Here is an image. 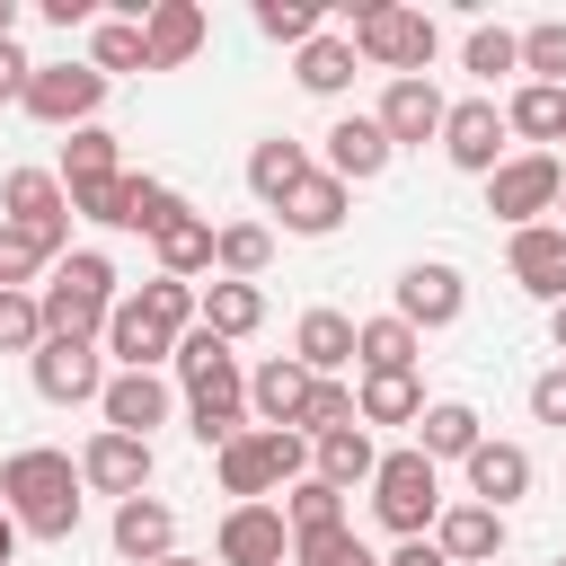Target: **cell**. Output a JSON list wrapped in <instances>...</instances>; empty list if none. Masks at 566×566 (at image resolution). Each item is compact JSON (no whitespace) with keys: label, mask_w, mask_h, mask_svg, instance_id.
Masks as SVG:
<instances>
[{"label":"cell","mask_w":566,"mask_h":566,"mask_svg":"<svg viewBox=\"0 0 566 566\" xmlns=\"http://www.w3.org/2000/svg\"><path fill=\"white\" fill-rule=\"evenodd\" d=\"M18 557V522H9V504H0V566Z\"/></svg>","instance_id":"51"},{"label":"cell","mask_w":566,"mask_h":566,"mask_svg":"<svg viewBox=\"0 0 566 566\" xmlns=\"http://www.w3.org/2000/svg\"><path fill=\"white\" fill-rule=\"evenodd\" d=\"M531 416L539 424H566V371H539L531 380Z\"/></svg>","instance_id":"48"},{"label":"cell","mask_w":566,"mask_h":566,"mask_svg":"<svg viewBox=\"0 0 566 566\" xmlns=\"http://www.w3.org/2000/svg\"><path fill=\"white\" fill-rule=\"evenodd\" d=\"M460 62H469V80H504V71H522V35L513 27H469V44H460Z\"/></svg>","instance_id":"40"},{"label":"cell","mask_w":566,"mask_h":566,"mask_svg":"<svg viewBox=\"0 0 566 566\" xmlns=\"http://www.w3.org/2000/svg\"><path fill=\"white\" fill-rule=\"evenodd\" d=\"M371 115H380L389 150H424V142H442V115H451V97H442L433 80H389Z\"/></svg>","instance_id":"14"},{"label":"cell","mask_w":566,"mask_h":566,"mask_svg":"<svg viewBox=\"0 0 566 566\" xmlns=\"http://www.w3.org/2000/svg\"><path fill=\"white\" fill-rule=\"evenodd\" d=\"M177 389H186V433L203 451H221V442H239L256 424L248 416V371H239V354L212 327H186L177 336Z\"/></svg>","instance_id":"1"},{"label":"cell","mask_w":566,"mask_h":566,"mask_svg":"<svg viewBox=\"0 0 566 566\" xmlns=\"http://www.w3.org/2000/svg\"><path fill=\"white\" fill-rule=\"evenodd\" d=\"M292 363L318 371V380L354 371V318H345V310H301V327H292Z\"/></svg>","instance_id":"26"},{"label":"cell","mask_w":566,"mask_h":566,"mask_svg":"<svg viewBox=\"0 0 566 566\" xmlns=\"http://www.w3.org/2000/svg\"><path fill=\"white\" fill-rule=\"evenodd\" d=\"M80 486H88L80 460L53 451V442H27V451L0 460V504H9V522L27 539H71L80 531Z\"/></svg>","instance_id":"2"},{"label":"cell","mask_w":566,"mask_h":566,"mask_svg":"<svg viewBox=\"0 0 566 566\" xmlns=\"http://www.w3.org/2000/svg\"><path fill=\"white\" fill-rule=\"evenodd\" d=\"M212 469H221V495H230V504H265L274 486H301V478H310V433L248 424L239 442L212 451Z\"/></svg>","instance_id":"4"},{"label":"cell","mask_w":566,"mask_h":566,"mask_svg":"<svg viewBox=\"0 0 566 566\" xmlns=\"http://www.w3.org/2000/svg\"><path fill=\"white\" fill-rule=\"evenodd\" d=\"M212 239H221V230H212L203 212H186V221H168V230L150 239V248H159V274H177V283H195V274H212Z\"/></svg>","instance_id":"35"},{"label":"cell","mask_w":566,"mask_h":566,"mask_svg":"<svg viewBox=\"0 0 566 566\" xmlns=\"http://www.w3.org/2000/svg\"><path fill=\"white\" fill-rule=\"evenodd\" d=\"M424 336L389 310V318H354V371H416Z\"/></svg>","instance_id":"29"},{"label":"cell","mask_w":566,"mask_h":566,"mask_svg":"<svg viewBox=\"0 0 566 566\" xmlns=\"http://www.w3.org/2000/svg\"><path fill=\"white\" fill-rule=\"evenodd\" d=\"M504 106L478 88V97H451V115H442V159L451 168H469V177H495L504 168Z\"/></svg>","instance_id":"11"},{"label":"cell","mask_w":566,"mask_h":566,"mask_svg":"<svg viewBox=\"0 0 566 566\" xmlns=\"http://www.w3.org/2000/svg\"><path fill=\"white\" fill-rule=\"evenodd\" d=\"M345 195H354L345 177L310 168V186H301V195L283 203V230H292V239H327V230H345Z\"/></svg>","instance_id":"31"},{"label":"cell","mask_w":566,"mask_h":566,"mask_svg":"<svg viewBox=\"0 0 566 566\" xmlns=\"http://www.w3.org/2000/svg\"><path fill=\"white\" fill-rule=\"evenodd\" d=\"M124 177V159H115V133L106 124H80L71 142H62V186L80 195V186H115Z\"/></svg>","instance_id":"34"},{"label":"cell","mask_w":566,"mask_h":566,"mask_svg":"<svg viewBox=\"0 0 566 566\" xmlns=\"http://www.w3.org/2000/svg\"><path fill=\"white\" fill-rule=\"evenodd\" d=\"M460 469H469V504H495V513H504V504L531 495V451H522V442H495V433H486Z\"/></svg>","instance_id":"22"},{"label":"cell","mask_w":566,"mask_h":566,"mask_svg":"<svg viewBox=\"0 0 566 566\" xmlns=\"http://www.w3.org/2000/svg\"><path fill=\"white\" fill-rule=\"evenodd\" d=\"M80 478L97 486V495H115V504H133L142 486H150V442H133V433H88L80 442Z\"/></svg>","instance_id":"17"},{"label":"cell","mask_w":566,"mask_h":566,"mask_svg":"<svg viewBox=\"0 0 566 566\" xmlns=\"http://www.w3.org/2000/svg\"><path fill=\"white\" fill-rule=\"evenodd\" d=\"M548 336H557V354H566V301H557V310H548Z\"/></svg>","instance_id":"53"},{"label":"cell","mask_w":566,"mask_h":566,"mask_svg":"<svg viewBox=\"0 0 566 566\" xmlns=\"http://www.w3.org/2000/svg\"><path fill=\"white\" fill-rule=\"evenodd\" d=\"M159 566H212V557H186V548H177V557H159Z\"/></svg>","instance_id":"54"},{"label":"cell","mask_w":566,"mask_h":566,"mask_svg":"<svg viewBox=\"0 0 566 566\" xmlns=\"http://www.w3.org/2000/svg\"><path fill=\"white\" fill-rule=\"evenodd\" d=\"M557 195H566V159H557V150H513V159L486 177V212H495L504 230H539V221L557 212Z\"/></svg>","instance_id":"8"},{"label":"cell","mask_w":566,"mask_h":566,"mask_svg":"<svg viewBox=\"0 0 566 566\" xmlns=\"http://www.w3.org/2000/svg\"><path fill=\"white\" fill-rule=\"evenodd\" d=\"M203 35H212V18H203L195 0H150V18H142L150 71H186V62L203 53Z\"/></svg>","instance_id":"21"},{"label":"cell","mask_w":566,"mask_h":566,"mask_svg":"<svg viewBox=\"0 0 566 566\" xmlns=\"http://www.w3.org/2000/svg\"><path fill=\"white\" fill-rule=\"evenodd\" d=\"M97 345L115 354V371H159V363H177V336H168V327H150L133 292L115 301V318H106V336H97Z\"/></svg>","instance_id":"24"},{"label":"cell","mask_w":566,"mask_h":566,"mask_svg":"<svg viewBox=\"0 0 566 566\" xmlns=\"http://www.w3.org/2000/svg\"><path fill=\"white\" fill-rule=\"evenodd\" d=\"M168 221H186V195H177L168 177H124V221H115V230H142V239H159Z\"/></svg>","instance_id":"37"},{"label":"cell","mask_w":566,"mask_h":566,"mask_svg":"<svg viewBox=\"0 0 566 566\" xmlns=\"http://www.w3.org/2000/svg\"><path fill=\"white\" fill-rule=\"evenodd\" d=\"M35 274H53V256H44L27 230L0 221V292H35Z\"/></svg>","instance_id":"47"},{"label":"cell","mask_w":566,"mask_h":566,"mask_svg":"<svg viewBox=\"0 0 566 566\" xmlns=\"http://www.w3.org/2000/svg\"><path fill=\"white\" fill-rule=\"evenodd\" d=\"M35 345H44V301L35 292H0V354L35 363Z\"/></svg>","instance_id":"46"},{"label":"cell","mask_w":566,"mask_h":566,"mask_svg":"<svg viewBox=\"0 0 566 566\" xmlns=\"http://www.w3.org/2000/svg\"><path fill=\"white\" fill-rule=\"evenodd\" d=\"M265 265H274V230H265V221H221V239H212V274L256 283Z\"/></svg>","instance_id":"36"},{"label":"cell","mask_w":566,"mask_h":566,"mask_svg":"<svg viewBox=\"0 0 566 566\" xmlns=\"http://www.w3.org/2000/svg\"><path fill=\"white\" fill-rule=\"evenodd\" d=\"M371 513H380V531H398V539H433V522H442V469L407 442V451H380V469H371Z\"/></svg>","instance_id":"6"},{"label":"cell","mask_w":566,"mask_h":566,"mask_svg":"<svg viewBox=\"0 0 566 566\" xmlns=\"http://www.w3.org/2000/svg\"><path fill=\"white\" fill-rule=\"evenodd\" d=\"M380 566H451V557H442V548H433V539H398V548H389V557H380Z\"/></svg>","instance_id":"50"},{"label":"cell","mask_w":566,"mask_h":566,"mask_svg":"<svg viewBox=\"0 0 566 566\" xmlns=\"http://www.w3.org/2000/svg\"><path fill=\"white\" fill-rule=\"evenodd\" d=\"M318 142H327V177H345V186H371V177L398 159L389 133H380V115H336Z\"/></svg>","instance_id":"19"},{"label":"cell","mask_w":566,"mask_h":566,"mask_svg":"<svg viewBox=\"0 0 566 566\" xmlns=\"http://www.w3.org/2000/svg\"><path fill=\"white\" fill-rule=\"evenodd\" d=\"M354 53L371 71H389V80H424V62L442 53V27L424 9H407V0H363L354 9Z\"/></svg>","instance_id":"5"},{"label":"cell","mask_w":566,"mask_h":566,"mask_svg":"<svg viewBox=\"0 0 566 566\" xmlns=\"http://www.w3.org/2000/svg\"><path fill=\"white\" fill-rule=\"evenodd\" d=\"M168 407H177V389H168L159 371H115V380H106V398H97L106 433H133V442H150V433L168 424Z\"/></svg>","instance_id":"16"},{"label":"cell","mask_w":566,"mask_h":566,"mask_svg":"<svg viewBox=\"0 0 566 566\" xmlns=\"http://www.w3.org/2000/svg\"><path fill=\"white\" fill-rule=\"evenodd\" d=\"M0 44H18V0H0Z\"/></svg>","instance_id":"52"},{"label":"cell","mask_w":566,"mask_h":566,"mask_svg":"<svg viewBox=\"0 0 566 566\" xmlns=\"http://www.w3.org/2000/svg\"><path fill=\"white\" fill-rule=\"evenodd\" d=\"M557 566H566V557H557Z\"/></svg>","instance_id":"56"},{"label":"cell","mask_w":566,"mask_h":566,"mask_svg":"<svg viewBox=\"0 0 566 566\" xmlns=\"http://www.w3.org/2000/svg\"><path fill=\"white\" fill-rule=\"evenodd\" d=\"M433 548L451 557V566H486V557H504V513L495 504H442V522H433Z\"/></svg>","instance_id":"23"},{"label":"cell","mask_w":566,"mask_h":566,"mask_svg":"<svg viewBox=\"0 0 566 566\" xmlns=\"http://www.w3.org/2000/svg\"><path fill=\"white\" fill-rule=\"evenodd\" d=\"M354 407H363V424H424V380L416 371H363L354 380Z\"/></svg>","instance_id":"27"},{"label":"cell","mask_w":566,"mask_h":566,"mask_svg":"<svg viewBox=\"0 0 566 566\" xmlns=\"http://www.w3.org/2000/svg\"><path fill=\"white\" fill-rule=\"evenodd\" d=\"M292 566H380V557L354 539V522H336V531H301L292 539Z\"/></svg>","instance_id":"43"},{"label":"cell","mask_w":566,"mask_h":566,"mask_svg":"<svg viewBox=\"0 0 566 566\" xmlns=\"http://www.w3.org/2000/svg\"><path fill=\"white\" fill-rule=\"evenodd\" d=\"M203 327H212L221 345L256 336V327H265V292H256V283H230V274H212V283H203Z\"/></svg>","instance_id":"32"},{"label":"cell","mask_w":566,"mask_h":566,"mask_svg":"<svg viewBox=\"0 0 566 566\" xmlns=\"http://www.w3.org/2000/svg\"><path fill=\"white\" fill-rule=\"evenodd\" d=\"M88 62L115 80V71H150V44H142V18H97L88 27Z\"/></svg>","instance_id":"39"},{"label":"cell","mask_w":566,"mask_h":566,"mask_svg":"<svg viewBox=\"0 0 566 566\" xmlns=\"http://www.w3.org/2000/svg\"><path fill=\"white\" fill-rule=\"evenodd\" d=\"M35 301H44V336H106V318H115V265L97 256V248H71L44 283H35Z\"/></svg>","instance_id":"3"},{"label":"cell","mask_w":566,"mask_h":566,"mask_svg":"<svg viewBox=\"0 0 566 566\" xmlns=\"http://www.w3.org/2000/svg\"><path fill=\"white\" fill-rule=\"evenodd\" d=\"M256 35H274V44H310V35H327L318 27V0H256Z\"/></svg>","instance_id":"44"},{"label":"cell","mask_w":566,"mask_h":566,"mask_svg":"<svg viewBox=\"0 0 566 566\" xmlns=\"http://www.w3.org/2000/svg\"><path fill=\"white\" fill-rule=\"evenodd\" d=\"M504 274H513L531 301H548V310H557V301H566V230H557V221L513 230V239H504Z\"/></svg>","instance_id":"18"},{"label":"cell","mask_w":566,"mask_h":566,"mask_svg":"<svg viewBox=\"0 0 566 566\" xmlns=\"http://www.w3.org/2000/svg\"><path fill=\"white\" fill-rule=\"evenodd\" d=\"M504 124H513L522 142H566V88H539V80H522V88L504 97Z\"/></svg>","instance_id":"38"},{"label":"cell","mask_w":566,"mask_h":566,"mask_svg":"<svg viewBox=\"0 0 566 566\" xmlns=\"http://www.w3.org/2000/svg\"><path fill=\"white\" fill-rule=\"evenodd\" d=\"M212 566H292V522L283 504H230L212 531Z\"/></svg>","instance_id":"12"},{"label":"cell","mask_w":566,"mask_h":566,"mask_svg":"<svg viewBox=\"0 0 566 566\" xmlns=\"http://www.w3.org/2000/svg\"><path fill=\"white\" fill-rule=\"evenodd\" d=\"M398 318L416 327V336H433V327H460V310H469V283H460V265H442V256H416L398 283Z\"/></svg>","instance_id":"13"},{"label":"cell","mask_w":566,"mask_h":566,"mask_svg":"<svg viewBox=\"0 0 566 566\" xmlns=\"http://www.w3.org/2000/svg\"><path fill=\"white\" fill-rule=\"evenodd\" d=\"M354 424H363L354 389H345V380H318V389H310V416H301V433H310V442H327V433H354Z\"/></svg>","instance_id":"45"},{"label":"cell","mask_w":566,"mask_h":566,"mask_svg":"<svg viewBox=\"0 0 566 566\" xmlns=\"http://www.w3.org/2000/svg\"><path fill=\"white\" fill-rule=\"evenodd\" d=\"M106 88H115V80H106L97 62H35V80H27V115L53 124V133H80V124H97Z\"/></svg>","instance_id":"9"},{"label":"cell","mask_w":566,"mask_h":566,"mask_svg":"<svg viewBox=\"0 0 566 566\" xmlns=\"http://www.w3.org/2000/svg\"><path fill=\"white\" fill-rule=\"evenodd\" d=\"M301 186H310V150H301L292 133H274V142H256V150H248V195H256L265 212H283Z\"/></svg>","instance_id":"25"},{"label":"cell","mask_w":566,"mask_h":566,"mask_svg":"<svg viewBox=\"0 0 566 566\" xmlns=\"http://www.w3.org/2000/svg\"><path fill=\"white\" fill-rule=\"evenodd\" d=\"M557 230H566V195H557Z\"/></svg>","instance_id":"55"},{"label":"cell","mask_w":566,"mask_h":566,"mask_svg":"<svg viewBox=\"0 0 566 566\" xmlns=\"http://www.w3.org/2000/svg\"><path fill=\"white\" fill-rule=\"evenodd\" d=\"M27 380H35V398L44 407H88V398H106V345H88V336H44L35 345V363H27Z\"/></svg>","instance_id":"10"},{"label":"cell","mask_w":566,"mask_h":566,"mask_svg":"<svg viewBox=\"0 0 566 566\" xmlns=\"http://www.w3.org/2000/svg\"><path fill=\"white\" fill-rule=\"evenodd\" d=\"M371 469H380V451H371V433H363V424H354V433H327V442H310V478H327L336 495L371 486Z\"/></svg>","instance_id":"33"},{"label":"cell","mask_w":566,"mask_h":566,"mask_svg":"<svg viewBox=\"0 0 566 566\" xmlns=\"http://www.w3.org/2000/svg\"><path fill=\"white\" fill-rule=\"evenodd\" d=\"M106 539H115L124 566H159V557H177V513H168L159 495H133V504H115Z\"/></svg>","instance_id":"20"},{"label":"cell","mask_w":566,"mask_h":566,"mask_svg":"<svg viewBox=\"0 0 566 566\" xmlns=\"http://www.w3.org/2000/svg\"><path fill=\"white\" fill-rule=\"evenodd\" d=\"M478 442H486V424H478V407H469V398H433V407H424V424H416V451H424L433 469H442V460H469Z\"/></svg>","instance_id":"28"},{"label":"cell","mask_w":566,"mask_h":566,"mask_svg":"<svg viewBox=\"0 0 566 566\" xmlns=\"http://www.w3.org/2000/svg\"><path fill=\"white\" fill-rule=\"evenodd\" d=\"M354 62H363L354 35H310V44L292 53V80H301L310 97H345V88H354Z\"/></svg>","instance_id":"30"},{"label":"cell","mask_w":566,"mask_h":566,"mask_svg":"<svg viewBox=\"0 0 566 566\" xmlns=\"http://www.w3.org/2000/svg\"><path fill=\"white\" fill-rule=\"evenodd\" d=\"M522 71H531L539 88H566V18L522 27Z\"/></svg>","instance_id":"42"},{"label":"cell","mask_w":566,"mask_h":566,"mask_svg":"<svg viewBox=\"0 0 566 566\" xmlns=\"http://www.w3.org/2000/svg\"><path fill=\"white\" fill-rule=\"evenodd\" d=\"M310 389H318V371H301L292 354H274V363H256V371H248V416H256V424H274V433H301Z\"/></svg>","instance_id":"15"},{"label":"cell","mask_w":566,"mask_h":566,"mask_svg":"<svg viewBox=\"0 0 566 566\" xmlns=\"http://www.w3.org/2000/svg\"><path fill=\"white\" fill-rule=\"evenodd\" d=\"M27 80H35V62H27L18 44H0V106H9V97L27 106Z\"/></svg>","instance_id":"49"},{"label":"cell","mask_w":566,"mask_h":566,"mask_svg":"<svg viewBox=\"0 0 566 566\" xmlns=\"http://www.w3.org/2000/svg\"><path fill=\"white\" fill-rule=\"evenodd\" d=\"M0 221L27 230V239L62 265V256H71V186H62V168H9V177H0Z\"/></svg>","instance_id":"7"},{"label":"cell","mask_w":566,"mask_h":566,"mask_svg":"<svg viewBox=\"0 0 566 566\" xmlns=\"http://www.w3.org/2000/svg\"><path fill=\"white\" fill-rule=\"evenodd\" d=\"M283 522H292V539H301V531H336V522H345V495H336L327 478H301V486L283 495Z\"/></svg>","instance_id":"41"}]
</instances>
